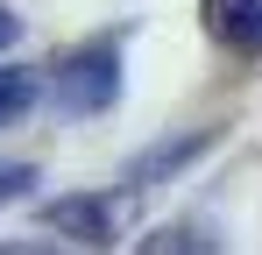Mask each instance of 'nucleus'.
<instances>
[{
	"label": "nucleus",
	"instance_id": "nucleus-1",
	"mask_svg": "<svg viewBox=\"0 0 262 255\" xmlns=\"http://www.w3.org/2000/svg\"><path fill=\"white\" fill-rule=\"evenodd\" d=\"M50 99H57V114H106L114 99H121V42H85V50H71V57H57L50 64Z\"/></svg>",
	"mask_w": 262,
	"mask_h": 255
},
{
	"label": "nucleus",
	"instance_id": "nucleus-2",
	"mask_svg": "<svg viewBox=\"0 0 262 255\" xmlns=\"http://www.w3.org/2000/svg\"><path fill=\"white\" fill-rule=\"evenodd\" d=\"M43 227H57L64 241H85V248H106V241L121 234V227H114V199H99V192H64V199H50Z\"/></svg>",
	"mask_w": 262,
	"mask_h": 255
},
{
	"label": "nucleus",
	"instance_id": "nucleus-3",
	"mask_svg": "<svg viewBox=\"0 0 262 255\" xmlns=\"http://www.w3.org/2000/svg\"><path fill=\"white\" fill-rule=\"evenodd\" d=\"M206 149H213V135H177V142H163V149L135 156V163H128V184H163V177H177V170H191Z\"/></svg>",
	"mask_w": 262,
	"mask_h": 255
},
{
	"label": "nucleus",
	"instance_id": "nucleus-4",
	"mask_svg": "<svg viewBox=\"0 0 262 255\" xmlns=\"http://www.w3.org/2000/svg\"><path fill=\"white\" fill-rule=\"evenodd\" d=\"M177 248H220V234H213V227H199V220H177V227L142 234V255H177Z\"/></svg>",
	"mask_w": 262,
	"mask_h": 255
},
{
	"label": "nucleus",
	"instance_id": "nucleus-5",
	"mask_svg": "<svg viewBox=\"0 0 262 255\" xmlns=\"http://www.w3.org/2000/svg\"><path fill=\"white\" fill-rule=\"evenodd\" d=\"M199 14H206V36H220L234 50L241 29H248V14H255V0H199Z\"/></svg>",
	"mask_w": 262,
	"mask_h": 255
},
{
	"label": "nucleus",
	"instance_id": "nucleus-6",
	"mask_svg": "<svg viewBox=\"0 0 262 255\" xmlns=\"http://www.w3.org/2000/svg\"><path fill=\"white\" fill-rule=\"evenodd\" d=\"M43 92V71H0V121L29 114V99Z\"/></svg>",
	"mask_w": 262,
	"mask_h": 255
},
{
	"label": "nucleus",
	"instance_id": "nucleus-7",
	"mask_svg": "<svg viewBox=\"0 0 262 255\" xmlns=\"http://www.w3.org/2000/svg\"><path fill=\"white\" fill-rule=\"evenodd\" d=\"M29 192H36V170L29 163H0V206L7 199H29Z\"/></svg>",
	"mask_w": 262,
	"mask_h": 255
},
{
	"label": "nucleus",
	"instance_id": "nucleus-8",
	"mask_svg": "<svg viewBox=\"0 0 262 255\" xmlns=\"http://www.w3.org/2000/svg\"><path fill=\"white\" fill-rule=\"evenodd\" d=\"M14 42H21V14H14V7H0V50H14Z\"/></svg>",
	"mask_w": 262,
	"mask_h": 255
},
{
	"label": "nucleus",
	"instance_id": "nucleus-9",
	"mask_svg": "<svg viewBox=\"0 0 262 255\" xmlns=\"http://www.w3.org/2000/svg\"><path fill=\"white\" fill-rule=\"evenodd\" d=\"M234 50H262V0H255V14H248V29H241V42Z\"/></svg>",
	"mask_w": 262,
	"mask_h": 255
}]
</instances>
